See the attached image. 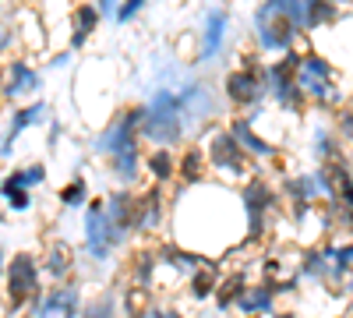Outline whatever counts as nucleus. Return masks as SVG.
Returning a JSON list of instances; mask_svg holds the SVG:
<instances>
[{"label":"nucleus","mask_w":353,"mask_h":318,"mask_svg":"<svg viewBox=\"0 0 353 318\" xmlns=\"http://www.w3.org/2000/svg\"><path fill=\"white\" fill-rule=\"evenodd\" d=\"M188 128V110H184V96L181 92H166L159 89L152 106L145 110V124L141 135L152 138L156 146H176Z\"/></svg>","instance_id":"obj_1"},{"label":"nucleus","mask_w":353,"mask_h":318,"mask_svg":"<svg viewBox=\"0 0 353 318\" xmlns=\"http://www.w3.org/2000/svg\"><path fill=\"white\" fill-rule=\"evenodd\" d=\"M254 25H258L261 50H290L293 39H297V28H301L290 14L276 11L272 4H261V11L254 14Z\"/></svg>","instance_id":"obj_2"},{"label":"nucleus","mask_w":353,"mask_h":318,"mask_svg":"<svg viewBox=\"0 0 353 318\" xmlns=\"http://www.w3.org/2000/svg\"><path fill=\"white\" fill-rule=\"evenodd\" d=\"M85 241H88V255H92V258H106L113 244H121V234L113 230L110 212H106L103 201H92V206H88V216H85Z\"/></svg>","instance_id":"obj_3"},{"label":"nucleus","mask_w":353,"mask_h":318,"mask_svg":"<svg viewBox=\"0 0 353 318\" xmlns=\"http://www.w3.org/2000/svg\"><path fill=\"white\" fill-rule=\"evenodd\" d=\"M244 146L237 138H233V131H216L212 141H209V163L223 173H233V177H241V173L248 170V159H244Z\"/></svg>","instance_id":"obj_4"},{"label":"nucleus","mask_w":353,"mask_h":318,"mask_svg":"<svg viewBox=\"0 0 353 318\" xmlns=\"http://www.w3.org/2000/svg\"><path fill=\"white\" fill-rule=\"evenodd\" d=\"M141 124H145V110L141 106H134V110H128L124 117H117L99 138H96V152H103V156H113L121 146H128V141H134V135L141 131Z\"/></svg>","instance_id":"obj_5"},{"label":"nucleus","mask_w":353,"mask_h":318,"mask_svg":"<svg viewBox=\"0 0 353 318\" xmlns=\"http://www.w3.org/2000/svg\"><path fill=\"white\" fill-rule=\"evenodd\" d=\"M36 283H39V269H36V258L32 255H14L11 266H8V294L11 304H25L28 297L36 294Z\"/></svg>","instance_id":"obj_6"},{"label":"nucleus","mask_w":353,"mask_h":318,"mask_svg":"<svg viewBox=\"0 0 353 318\" xmlns=\"http://www.w3.org/2000/svg\"><path fill=\"white\" fill-rule=\"evenodd\" d=\"M265 68H241V71H233L230 78H226V96H230V103H237V106H251V103H258L261 96H265Z\"/></svg>","instance_id":"obj_7"},{"label":"nucleus","mask_w":353,"mask_h":318,"mask_svg":"<svg viewBox=\"0 0 353 318\" xmlns=\"http://www.w3.org/2000/svg\"><path fill=\"white\" fill-rule=\"evenodd\" d=\"M241 206L248 212V230H251V237H261V230H265V212L272 209V191L265 181H248L244 191H241Z\"/></svg>","instance_id":"obj_8"},{"label":"nucleus","mask_w":353,"mask_h":318,"mask_svg":"<svg viewBox=\"0 0 353 318\" xmlns=\"http://www.w3.org/2000/svg\"><path fill=\"white\" fill-rule=\"evenodd\" d=\"M74 311H78V290L71 286V290H53L46 301H39L36 318H53V315H61V318H74Z\"/></svg>","instance_id":"obj_9"},{"label":"nucleus","mask_w":353,"mask_h":318,"mask_svg":"<svg viewBox=\"0 0 353 318\" xmlns=\"http://www.w3.org/2000/svg\"><path fill=\"white\" fill-rule=\"evenodd\" d=\"M46 117V103H32V106H25V110H18L14 117H11V128H8V135H4V156H11V146H14V138L28 128V124H39Z\"/></svg>","instance_id":"obj_10"},{"label":"nucleus","mask_w":353,"mask_h":318,"mask_svg":"<svg viewBox=\"0 0 353 318\" xmlns=\"http://www.w3.org/2000/svg\"><path fill=\"white\" fill-rule=\"evenodd\" d=\"M230 131H233V138L241 141V146L248 149V156H272L276 149L269 146V141H265L261 135H254V128H251V121H244V117H237L230 124Z\"/></svg>","instance_id":"obj_11"},{"label":"nucleus","mask_w":353,"mask_h":318,"mask_svg":"<svg viewBox=\"0 0 353 318\" xmlns=\"http://www.w3.org/2000/svg\"><path fill=\"white\" fill-rule=\"evenodd\" d=\"M223 36H226V14L223 11H212L209 21H205V39H201V57L198 61H209L223 50Z\"/></svg>","instance_id":"obj_12"},{"label":"nucleus","mask_w":353,"mask_h":318,"mask_svg":"<svg viewBox=\"0 0 353 318\" xmlns=\"http://www.w3.org/2000/svg\"><path fill=\"white\" fill-rule=\"evenodd\" d=\"M39 89V74L28 68V64H21V61H14L11 64V74H8V89H4V96H21V92H36Z\"/></svg>","instance_id":"obj_13"},{"label":"nucleus","mask_w":353,"mask_h":318,"mask_svg":"<svg viewBox=\"0 0 353 318\" xmlns=\"http://www.w3.org/2000/svg\"><path fill=\"white\" fill-rule=\"evenodd\" d=\"M74 14V32H71V46L78 50V46H85V39L92 36V28H99V8H88V4H81V8H74L71 11Z\"/></svg>","instance_id":"obj_14"},{"label":"nucleus","mask_w":353,"mask_h":318,"mask_svg":"<svg viewBox=\"0 0 353 318\" xmlns=\"http://www.w3.org/2000/svg\"><path fill=\"white\" fill-rule=\"evenodd\" d=\"M110 163H113L117 177H121L124 184H131V181L138 177V141H128V146H121V149L110 156Z\"/></svg>","instance_id":"obj_15"},{"label":"nucleus","mask_w":353,"mask_h":318,"mask_svg":"<svg viewBox=\"0 0 353 318\" xmlns=\"http://www.w3.org/2000/svg\"><path fill=\"white\" fill-rule=\"evenodd\" d=\"M318 78H332V64L318 53H304V64H301V85L304 81H318Z\"/></svg>","instance_id":"obj_16"},{"label":"nucleus","mask_w":353,"mask_h":318,"mask_svg":"<svg viewBox=\"0 0 353 318\" xmlns=\"http://www.w3.org/2000/svg\"><path fill=\"white\" fill-rule=\"evenodd\" d=\"M237 304H241V311H248V315H254V311H261V308H269V304H272V286H258V290H241Z\"/></svg>","instance_id":"obj_17"},{"label":"nucleus","mask_w":353,"mask_h":318,"mask_svg":"<svg viewBox=\"0 0 353 318\" xmlns=\"http://www.w3.org/2000/svg\"><path fill=\"white\" fill-rule=\"evenodd\" d=\"M205 159H209V152H201V149H188V152H184V159H181V173H184V181H188V184L201 181Z\"/></svg>","instance_id":"obj_18"},{"label":"nucleus","mask_w":353,"mask_h":318,"mask_svg":"<svg viewBox=\"0 0 353 318\" xmlns=\"http://www.w3.org/2000/svg\"><path fill=\"white\" fill-rule=\"evenodd\" d=\"M336 18V0H307V28H318Z\"/></svg>","instance_id":"obj_19"},{"label":"nucleus","mask_w":353,"mask_h":318,"mask_svg":"<svg viewBox=\"0 0 353 318\" xmlns=\"http://www.w3.org/2000/svg\"><path fill=\"white\" fill-rule=\"evenodd\" d=\"M68 269H71V248L57 241V244L50 248V258H46V272H50V276H64Z\"/></svg>","instance_id":"obj_20"},{"label":"nucleus","mask_w":353,"mask_h":318,"mask_svg":"<svg viewBox=\"0 0 353 318\" xmlns=\"http://www.w3.org/2000/svg\"><path fill=\"white\" fill-rule=\"evenodd\" d=\"M265 4H272L276 11L290 14L301 28H307V0H265Z\"/></svg>","instance_id":"obj_21"},{"label":"nucleus","mask_w":353,"mask_h":318,"mask_svg":"<svg viewBox=\"0 0 353 318\" xmlns=\"http://www.w3.org/2000/svg\"><path fill=\"white\" fill-rule=\"evenodd\" d=\"M149 170H152L156 181H170L173 177V152H166V146L159 152H152L149 156Z\"/></svg>","instance_id":"obj_22"},{"label":"nucleus","mask_w":353,"mask_h":318,"mask_svg":"<svg viewBox=\"0 0 353 318\" xmlns=\"http://www.w3.org/2000/svg\"><path fill=\"white\" fill-rule=\"evenodd\" d=\"M156 223H159V191L152 188L149 195L141 198V223H138V226H141V230H152Z\"/></svg>","instance_id":"obj_23"},{"label":"nucleus","mask_w":353,"mask_h":318,"mask_svg":"<svg viewBox=\"0 0 353 318\" xmlns=\"http://www.w3.org/2000/svg\"><path fill=\"white\" fill-rule=\"evenodd\" d=\"M304 89L318 99V103H336V89L329 85V78H318V81H304Z\"/></svg>","instance_id":"obj_24"},{"label":"nucleus","mask_w":353,"mask_h":318,"mask_svg":"<svg viewBox=\"0 0 353 318\" xmlns=\"http://www.w3.org/2000/svg\"><path fill=\"white\" fill-rule=\"evenodd\" d=\"M212 279H216V272H212L209 266H201V269H198V276L191 279L194 297H205V294H209V290H212Z\"/></svg>","instance_id":"obj_25"},{"label":"nucleus","mask_w":353,"mask_h":318,"mask_svg":"<svg viewBox=\"0 0 353 318\" xmlns=\"http://www.w3.org/2000/svg\"><path fill=\"white\" fill-rule=\"evenodd\" d=\"M61 201H64V206H81V201H85V181L78 177L74 184H68L61 191Z\"/></svg>","instance_id":"obj_26"},{"label":"nucleus","mask_w":353,"mask_h":318,"mask_svg":"<svg viewBox=\"0 0 353 318\" xmlns=\"http://www.w3.org/2000/svg\"><path fill=\"white\" fill-rule=\"evenodd\" d=\"M4 198H8V206L14 209V212H25L32 201H28V195H25V188H11V191H4Z\"/></svg>","instance_id":"obj_27"},{"label":"nucleus","mask_w":353,"mask_h":318,"mask_svg":"<svg viewBox=\"0 0 353 318\" xmlns=\"http://www.w3.org/2000/svg\"><path fill=\"white\" fill-rule=\"evenodd\" d=\"M145 4H149V0H124V4H121V11H117V21H131Z\"/></svg>","instance_id":"obj_28"},{"label":"nucleus","mask_w":353,"mask_h":318,"mask_svg":"<svg viewBox=\"0 0 353 318\" xmlns=\"http://www.w3.org/2000/svg\"><path fill=\"white\" fill-rule=\"evenodd\" d=\"M145 304H149V294H145V290H131V301H128V311H131V318H141Z\"/></svg>","instance_id":"obj_29"},{"label":"nucleus","mask_w":353,"mask_h":318,"mask_svg":"<svg viewBox=\"0 0 353 318\" xmlns=\"http://www.w3.org/2000/svg\"><path fill=\"white\" fill-rule=\"evenodd\" d=\"M21 173H25V188H36V184H43V181H46V166H43V163L28 166V170H21Z\"/></svg>","instance_id":"obj_30"},{"label":"nucleus","mask_w":353,"mask_h":318,"mask_svg":"<svg viewBox=\"0 0 353 318\" xmlns=\"http://www.w3.org/2000/svg\"><path fill=\"white\" fill-rule=\"evenodd\" d=\"M237 286H244V279H241V276H233V279L223 286V290H219V304H230L233 294H237Z\"/></svg>","instance_id":"obj_31"},{"label":"nucleus","mask_w":353,"mask_h":318,"mask_svg":"<svg viewBox=\"0 0 353 318\" xmlns=\"http://www.w3.org/2000/svg\"><path fill=\"white\" fill-rule=\"evenodd\" d=\"M117 11H121V8H117V0H99V14H113L117 18Z\"/></svg>","instance_id":"obj_32"},{"label":"nucleus","mask_w":353,"mask_h":318,"mask_svg":"<svg viewBox=\"0 0 353 318\" xmlns=\"http://www.w3.org/2000/svg\"><path fill=\"white\" fill-rule=\"evenodd\" d=\"M106 315H110V304H106V301H103V304H96L92 311H88V318H106Z\"/></svg>","instance_id":"obj_33"},{"label":"nucleus","mask_w":353,"mask_h":318,"mask_svg":"<svg viewBox=\"0 0 353 318\" xmlns=\"http://www.w3.org/2000/svg\"><path fill=\"white\" fill-rule=\"evenodd\" d=\"M68 61H71V53H57V57H53V68H64Z\"/></svg>","instance_id":"obj_34"},{"label":"nucleus","mask_w":353,"mask_h":318,"mask_svg":"<svg viewBox=\"0 0 353 318\" xmlns=\"http://www.w3.org/2000/svg\"><path fill=\"white\" fill-rule=\"evenodd\" d=\"M152 318H181V315H173V311H166V315H152Z\"/></svg>","instance_id":"obj_35"},{"label":"nucleus","mask_w":353,"mask_h":318,"mask_svg":"<svg viewBox=\"0 0 353 318\" xmlns=\"http://www.w3.org/2000/svg\"><path fill=\"white\" fill-rule=\"evenodd\" d=\"M343 4H350V0H343Z\"/></svg>","instance_id":"obj_36"},{"label":"nucleus","mask_w":353,"mask_h":318,"mask_svg":"<svg viewBox=\"0 0 353 318\" xmlns=\"http://www.w3.org/2000/svg\"><path fill=\"white\" fill-rule=\"evenodd\" d=\"M350 223H353V216H350Z\"/></svg>","instance_id":"obj_37"}]
</instances>
